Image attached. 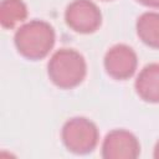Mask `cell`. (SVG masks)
<instances>
[{
    "label": "cell",
    "instance_id": "cell-2",
    "mask_svg": "<svg viewBox=\"0 0 159 159\" xmlns=\"http://www.w3.org/2000/svg\"><path fill=\"white\" fill-rule=\"evenodd\" d=\"M50 80L61 88H72L86 76V62L82 55L72 48L56 51L48 61Z\"/></svg>",
    "mask_w": 159,
    "mask_h": 159
},
{
    "label": "cell",
    "instance_id": "cell-7",
    "mask_svg": "<svg viewBox=\"0 0 159 159\" xmlns=\"http://www.w3.org/2000/svg\"><path fill=\"white\" fill-rule=\"evenodd\" d=\"M137 93L147 102H159V63L145 66L135 81Z\"/></svg>",
    "mask_w": 159,
    "mask_h": 159
},
{
    "label": "cell",
    "instance_id": "cell-10",
    "mask_svg": "<svg viewBox=\"0 0 159 159\" xmlns=\"http://www.w3.org/2000/svg\"><path fill=\"white\" fill-rule=\"evenodd\" d=\"M138 1L150 7H159V0H138Z\"/></svg>",
    "mask_w": 159,
    "mask_h": 159
},
{
    "label": "cell",
    "instance_id": "cell-1",
    "mask_svg": "<svg viewBox=\"0 0 159 159\" xmlns=\"http://www.w3.org/2000/svg\"><path fill=\"white\" fill-rule=\"evenodd\" d=\"M55 43V31L52 26L41 20H32L24 24L15 34L17 51L30 58L45 57Z\"/></svg>",
    "mask_w": 159,
    "mask_h": 159
},
{
    "label": "cell",
    "instance_id": "cell-8",
    "mask_svg": "<svg viewBox=\"0 0 159 159\" xmlns=\"http://www.w3.org/2000/svg\"><path fill=\"white\" fill-rule=\"evenodd\" d=\"M137 34L148 46L159 48V14L144 12L137 21Z\"/></svg>",
    "mask_w": 159,
    "mask_h": 159
},
{
    "label": "cell",
    "instance_id": "cell-9",
    "mask_svg": "<svg viewBox=\"0 0 159 159\" xmlns=\"http://www.w3.org/2000/svg\"><path fill=\"white\" fill-rule=\"evenodd\" d=\"M27 16V9L22 0H2L0 4V22L2 27L11 29L22 22Z\"/></svg>",
    "mask_w": 159,
    "mask_h": 159
},
{
    "label": "cell",
    "instance_id": "cell-3",
    "mask_svg": "<svg viewBox=\"0 0 159 159\" xmlns=\"http://www.w3.org/2000/svg\"><path fill=\"white\" fill-rule=\"evenodd\" d=\"M62 140L70 152L86 154L96 148L98 143V129L87 118H72L62 128Z\"/></svg>",
    "mask_w": 159,
    "mask_h": 159
},
{
    "label": "cell",
    "instance_id": "cell-6",
    "mask_svg": "<svg viewBox=\"0 0 159 159\" xmlns=\"http://www.w3.org/2000/svg\"><path fill=\"white\" fill-rule=\"evenodd\" d=\"M137 55L127 45L113 46L104 57V67L113 78L125 80L130 77L137 68Z\"/></svg>",
    "mask_w": 159,
    "mask_h": 159
},
{
    "label": "cell",
    "instance_id": "cell-4",
    "mask_svg": "<svg viewBox=\"0 0 159 159\" xmlns=\"http://www.w3.org/2000/svg\"><path fill=\"white\" fill-rule=\"evenodd\" d=\"M66 22L77 32L89 34L96 31L102 20L97 5L89 0H75L66 9Z\"/></svg>",
    "mask_w": 159,
    "mask_h": 159
},
{
    "label": "cell",
    "instance_id": "cell-5",
    "mask_svg": "<svg viewBox=\"0 0 159 159\" xmlns=\"http://www.w3.org/2000/svg\"><path fill=\"white\" fill-rule=\"evenodd\" d=\"M139 153L140 145L137 138L124 129L112 130L102 144V157L107 159H133Z\"/></svg>",
    "mask_w": 159,
    "mask_h": 159
},
{
    "label": "cell",
    "instance_id": "cell-11",
    "mask_svg": "<svg viewBox=\"0 0 159 159\" xmlns=\"http://www.w3.org/2000/svg\"><path fill=\"white\" fill-rule=\"evenodd\" d=\"M154 158L159 159V142L157 143V145H155V148H154Z\"/></svg>",
    "mask_w": 159,
    "mask_h": 159
}]
</instances>
